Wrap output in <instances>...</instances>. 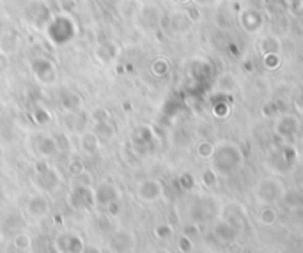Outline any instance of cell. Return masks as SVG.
I'll use <instances>...</instances> for the list:
<instances>
[{
    "label": "cell",
    "mask_w": 303,
    "mask_h": 253,
    "mask_svg": "<svg viewBox=\"0 0 303 253\" xmlns=\"http://www.w3.org/2000/svg\"><path fill=\"white\" fill-rule=\"evenodd\" d=\"M34 119H36L37 124H47V122L50 121V113H48V110H45V108H37L36 112H34Z\"/></svg>",
    "instance_id": "23"
},
{
    "label": "cell",
    "mask_w": 303,
    "mask_h": 253,
    "mask_svg": "<svg viewBox=\"0 0 303 253\" xmlns=\"http://www.w3.org/2000/svg\"><path fill=\"white\" fill-rule=\"evenodd\" d=\"M13 246L21 253L30 251L34 246V237L29 232H18L16 236H13Z\"/></svg>",
    "instance_id": "14"
},
{
    "label": "cell",
    "mask_w": 303,
    "mask_h": 253,
    "mask_svg": "<svg viewBox=\"0 0 303 253\" xmlns=\"http://www.w3.org/2000/svg\"><path fill=\"white\" fill-rule=\"evenodd\" d=\"M135 234L129 232V230L119 228L116 232H112L109 239V250L112 253H132L135 250Z\"/></svg>",
    "instance_id": "1"
},
{
    "label": "cell",
    "mask_w": 303,
    "mask_h": 253,
    "mask_svg": "<svg viewBox=\"0 0 303 253\" xmlns=\"http://www.w3.org/2000/svg\"><path fill=\"white\" fill-rule=\"evenodd\" d=\"M68 172H70L71 177H78V175H82L83 172H85V163H83L82 159L75 158L70 161V165H68Z\"/></svg>",
    "instance_id": "17"
},
{
    "label": "cell",
    "mask_w": 303,
    "mask_h": 253,
    "mask_svg": "<svg viewBox=\"0 0 303 253\" xmlns=\"http://www.w3.org/2000/svg\"><path fill=\"white\" fill-rule=\"evenodd\" d=\"M60 105H62V108L68 110V112L78 113L83 106V99H82V96H78L76 92H64V94L60 96Z\"/></svg>",
    "instance_id": "9"
},
{
    "label": "cell",
    "mask_w": 303,
    "mask_h": 253,
    "mask_svg": "<svg viewBox=\"0 0 303 253\" xmlns=\"http://www.w3.org/2000/svg\"><path fill=\"white\" fill-rule=\"evenodd\" d=\"M178 248L181 253H191V248H193V244H191V239L186 236H181L178 241Z\"/></svg>",
    "instance_id": "22"
},
{
    "label": "cell",
    "mask_w": 303,
    "mask_h": 253,
    "mask_svg": "<svg viewBox=\"0 0 303 253\" xmlns=\"http://www.w3.org/2000/svg\"><path fill=\"white\" fill-rule=\"evenodd\" d=\"M155 253H170V251H168V250H156Z\"/></svg>",
    "instance_id": "27"
},
{
    "label": "cell",
    "mask_w": 303,
    "mask_h": 253,
    "mask_svg": "<svg viewBox=\"0 0 303 253\" xmlns=\"http://www.w3.org/2000/svg\"><path fill=\"white\" fill-rule=\"evenodd\" d=\"M162 195H163V186H162V182L156 181V179H145V181H142L139 184V188H137V197H139L142 202H147V204L158 200Z\"/></svg>",
    "instance_id": "4"
},
{
    "label": "cell",
    "mask_w": 303,
    "mask_h": 253,
    "mask_svg": "<svg viewBox=\"0 0 303 253\" xmlns=\"http://www.w3.org/2000/svg\"><path fill=\"white\" fill-rule=\"evenodd\" d=\"M117 44H114L112 41H105V43H101L98 46V50H96V59L99 60V62H112L114 59L117 57Z\"/></svg>",
    "instance_id": "10"
},
{
    "label": "cell",
    "mask_w": 303,
    "mask_h": 253,
    "mask_svg": "<svg viewBox=\"0 0 303 253\" xmlns=\"http://www.w3.org/2000/svg\"><path fill=\"white\" fill-rule=\"evenodd\" d=\"M110 112L106 108H96L93 110V113H91V119L94 121V124L96 122H105V121H110Z\"/></svg>",
    "instance_id": "20"
},
{
    "label": "cell",
    "mask_w": 303,
    "mask_h": 253,
    "mask_svg": "<svg viewBox=\"0 0 303 253\" xmlns=\"http://www.w3.org/2000/svg\"><path fill=\"white\" fill-rule=\"evenodd\" d=\"M199 234H201V230H199L197 225H186L185 228H183V236H186V237H190V239H193V237H197Z\"/></svg>",
    "instance_id": "24"
},
{
    "label": "cell",
    "mask_w": 303,
    "mask_h": 253,
    "mask_svg": "<svg viewBox=\"0 0 303 253\" xmlns=\"http://www.w3.org/2000/svg\"><path fill=\"white\" fill-rule=\"evenodd\" d=\"M214 234H217L218 239H222L224 243H232V241L237 237V228L232 227V225L222 223V225H218V227H217Z\"/></svg>",
    "instance_id": "15"
},
{
    "label": "cell",
    "mask_w": 303,
    "mask_h": 253,
    "mask_svg": "<svg viewBox=\"0 0 303 253\" xmlns=\"http://www.w3.org/2000/svg\"><path fill=\"white\" fill-rule=\"evenodd\" d=\"M7 66H9V60H7V55H6V53L0 52V73L6 71Z\"/></svg>",
    "instance_id": "25"
},
{
    "label": "cell",
    "mask_w": 303,
    "mask_h": 253,
    "mask_svg": "<svg viewBox=\"0 0 303 253\" xmlns=\"http://www.w3.org/2000/svg\"><path fill=\"white\" fill-rule=\"evenodd\" d=\"M259 220L263 225H273L275 221H277V214H275V211H271V209H264L263 213H261Z\"/></svg>",
    "instance_id": "21"
},
{
    "label": "cell",
    "mask_w": 303,
    "mask_h": 253,
    "mask_svg": "<svg viewBox=\"0 0 303 253\" xmlns=\"http://www.w3.org/2000/svg\"><path fill=\"white\" fill-rule=\"evenodd\" d=\"M18 48V34L6 30V32H0V52L9 55L14 50Z\"/></svg>",
    "instance_id": "12"
},
{
    "label": "cell",
    "mask_w": 303,
    "mask_h": 253,
    "mask_svg": "<svg viewBox=\"0 0 303 253\" xmlns=\"http://www.w3.org/2000/svg\"><path fill=\"white\" fill-rule=\"evenodd\" d=\"M119 200V191L114 184L110 182H101L94 190V204L101 207H109L110 204Z\"/></svg>",
    "instance_id": "6"
},
{
    "label": "cell",
    "mask_w": 303,
    "mask_h": 253,
    "mask_svg": "<svg viewBox=\"0 0 303 253\" xmlns=\"http://www.w3.org/2000/svg\"><path fill=\"white\" fill-rule=\"evenodd\" d=\"M70 205L76 211L89 209L94 205V190H91V186L76 184V188L70 193Z\"/></svg>",
    "instance_id": "3"
},
{
    "label": "cell",
    "mask_w": 303,
    "mask_h": 253,
    "mask_svg": "<svg viewBox=\"0 0 303 253\" xmlns=\"http://www.w3.org/2000/svg\"><path fill=\"white\" fill-rule=\"evenodd\" d=\"M25 209L30 218H34V220H41V218H45L50 213V202L47 200V197H43V195H34V197L29 198Z\"/></svg>",
    "instance_id": "7"
},
{
    "label": "cell",
    "mask_w": 303,
    "mask_h": 253,
    "mask_svg": "<svg viewBox=\"0 0 303 253\" xmlns=\"http://www.w3.org/2000/svg\"><path fill=\"white\" fill-rule=\"evenodd\" d=\"M94 133L101 142H109L116 136V126L112 124V121L105 122H96L94 124Z\"/></svg>",
    "instance_id": "13"
},
{
    "label": "cell",
    "mask_w": 303,
    "mask_h": 253,
    "mask_svg": "<svg viewBox=\"0 0 303 253\" xmlns=\"http://www.w3.org/2000/svg\"><path fill=\"white\" fill-rule=\"evenodd\" d=\"M34 184H36V188L39 191H43V193H50V191H53L60 184V175L55 168L48 167L47 170H43V172H36Z\"/></svg>",
    "instance_id": "5"
},
{
    "label": "cell",
    "mask_w": 303,
    "mask_h": 253,
    "mask_svg": "<svg viewBox=\"0 0 303 253\" xmlns=\"http://www.w3.org/2000/svg\"><path fill=\"white\" fill-rule=\"evenodd\" d=\"M68 236H70V232L60 234V236L55 237V241H53V248H55L57 253H68Z\"/></svg>",
    "instance_id": "19"
},
{
    "label": "cell",
    "mask_w": 303,
    "mask_h": 253,
    "mask_svg": "<svg viewBox=\"0 0 303 253\" xmlns=\"http://www.w3.org/2000/svg\"><path fill=\"white\" fill-rule=\"evenodd\" d=\"M83 246H85V243H83L82 237L75 232H70V236H68V253H82Z\"/></svg>",
    "instance_id": "16"
},
{
    "label": "cell",
    "mask_w": 303,
    "mask_h": 253,
    "mask_svg": "<svg viewBox=\"0 0 303 253\" xmlns=\"http://www.w3.org/2000/svg\"><path fill=\"white\" fill-rule=\"evenodd\" d=\"M34 149L41 158H53L55 154H59L57 140L50 135H37L34 138Z\"/></svg>",
    "instance_id": "8"
},
{
    "label": "cell",
    "mask_w": 303,
    "mask_h": 253,
    "mask_svg": "<svg viewBox=\"0 0 303 253\" xmlns=\"http://www.w3.org/2000/svg\"><path fill=\"white\" fill-rule=\"evenodd\" d=\"M153 234H155L156 239L165 241V239H168V237H172V234H174V230H172L170 225H167V223H160V225H156V227H155V230H153Z\"/></svg>",
    "instance_id": "18"
},
{
    "label": "cell",
    "mask_w": 303,
    "mask_h": 253,
    "mask_svg": "<svg viewBox=\"0 0 303 253\" xmlns=\"http://www.w3.org/2000/svg\"><path fill=\"white\" fill-rule=\"evenodd\" d=\"M80 145H82V151L85 154H96L101 147V140L94 131H87L82 133V136H80Z\"/></svg>",
    "instance_id": "11"
},
{
    "label": "cell",
    "mask_w": 303,
    "mask_h": 253,
    "mask_svg": "<svg viewBox=\"0 0 303 253\" xmlns=\"http://www.w3.org/2000/svg\"><path fill=\"white\" fill-rule=\"evenodd\" d=\"M32 71H34V75L37 76V80H39L41 83H45V85H52L57 80L55 64L50 59H47V57H37V59H34Z\"/></svg>",
    "instance_id": "2"
},
{
    "label": "cell",
    "mask_w": 303,
    "mask_h": 253,
    "mask_svg": "<svg viewBox=\"0 0 303 253\" xmlns=\"http://www.w3.org/2000/svg\"><path fill=\"white\" fill-rule=\"evenodd\" d=\"M82 253H101V250H99L96 244H85V246H83V251Z\"/></svg>",
    "instance_id": "26"
}]
</instances>
